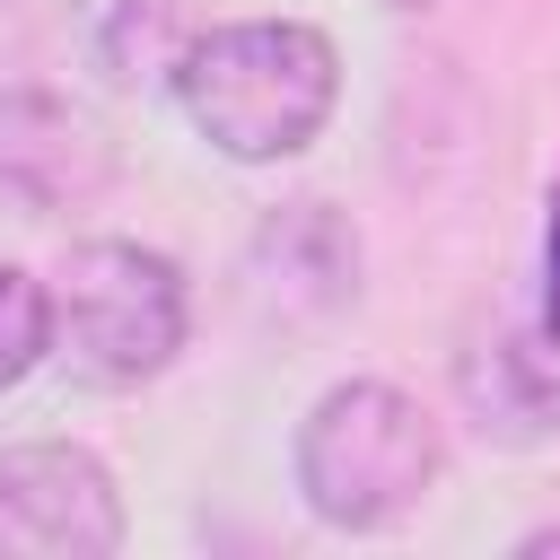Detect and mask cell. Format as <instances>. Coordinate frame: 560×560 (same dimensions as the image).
Segmentation results:
<instances>
[{
	"label": "cell",
	"mask_w": 560,
	"mask_h": 560,
	"mask_svg": "<svg viewBox=\"0 0 560 560\" xmlns=\"http://www.w3.org/2000/svg\"><path fill=\"white\" fill-rule=\"evenodd\" d=\"M210 35V0H105L96 18V70L114 88H175L192 44Z\"/></svg>",
	"instance_id": "cell-8"
},
{
	"label": "cell",
	"mask_w": 560,
	"mask_h": 560,
	"mask_svg": "<svg viewBox=\"0 0 560 560\" xmlns=\"http://www.w3.org/2000/svg\"><path fill=\"white\" fill-rule=\"evenodd\" d=\"M455 394L481 438L499 446H542L560 438V332L542 324H490L455 359Z\"/></svg>",
	"instance_id": "cell-6"
},
{
	"label": "cell",
	"mask_w": 560,
	"mask_h": 560,
	"mask_svg": "<svg viewBox=\"0 0 560 560\" xmlns=\"http://www.w3.org/2000/svg\"><path fill=\"white\" fill-rule=\"evenodd\" d=\"M394 9H429V0H394Z\"/></svg>",
	"instance_id": "cell-11"
},
{
	"label": "cell",
	"mask_w": 560,
	"mask_h": 560,
	"mask_svg": "<svg viewBox=\"0 0 560 560\" xmlns=\"http://www.w3.org/2000/svg\"><path fill=\"white\" fill-rule=\"evenodd\" d=\"M542 332H560V184H551V219H542Z\"/></svg>",
	"instance_id": "cell-10"
},
{
	"label": "cell",
	"mask_w": 560,
	"mask_h": 560,
	"mask_svg": "<svg viewBox=\"0 0 560 560\" xmlns=\"http://www.w3.org/2000/svg\"><path fill=\"white\" fill-rule=\"evenodd\" d=\"M438 472H446L438 420L385 376H350V385L315 394V411L298 420V490L341 534L402 525L438 490Z\"/></svg>",
	"instance_id": "cell-2"
},
{
	"label": "cell",
	"mask_w": 560,
	"mask_h": 560,
	"mask_svg": "<svg viewBox=\"0 0 560 560\" xmlns=\"http://www.w3.org/2000/svg\"><path fill=\"white\" fill-rule=\"evenodd\" d=\"M114 184L105 122L61 88H0V201L18 210H79Z\"/></svg>",
	"instance_id": "cell-5"
},
{
	"label": "cell",
	"mask_w": 560,
	"mask_h": 560,
	"mask_svg": "<svg viewBox=\"0 0 560 560\" xmlns=\"http://www.w3.org/2000/svg\"><path fill=\"white\" fill-rule=\"evenodd\" d=\"M184 271L158 254V245H131V236H96V245H70L61 280H52V350L70 359V376L122 394V385H149L175 350H184Z\"/></svg>",
	"instance_id": "cell-3"
},
{
	"label": "cell",
	"mask_w": 560,
	"mask_h": 560,
	"mask_svg": "<svg viewBox=\"0 0 560 560\" xmlns=\"http://www.w3.org/2000/svg\"><path fill=\"white\" fill-rule=\"evenodd\" d=\"M0 542L9 551H52V560H105L122 551V499L114 472L70 446V438H35L0 455Z\"/></svg>",
	"instance_id": "cell-4"
},
{
	"label": "cell",
	"mask_w": 560,
	"mask_h": 560,
	"mask_svg": "<svg viewBox=\"0 0 560 560\" xmlns=\"http://www.w3.org/2000/svg\"><path fill=\"white\" fill-rule=\"evenodd\" d=\"M175 96L219 158L271 166L332 122L341 61H332V35L306 18H236L192 44V61L175 70Z\"/></svg>",
	"instance_id": "cell-1"
},
{
	"label": "cell",
	"mask_w": 560,
	"mask_h": 560,
	"mask_svg": "<svg viewBox=\"0 0 560 560\" xmlns=\"http://www.w3.org/2000/svg\"><path fill=\"white\" fill-rule=\"evenodd\" d=\"M52 350V289L18 262H0V394Z\"/></svg>",
	"instance_id": "cell-9"
},
{
	"label": "cell",
	"mask_w": 560,
	"mask_h": 560,
	"mask_svg": "<svg viewBox=\"0 0 560 560\" xmlns=\"http://www.w3.org/2000/svg\"><path fill=\"white\" fill-rule=\"evenodd\" d=\"M254 280L271 306L289 315H332L341 298H359V236L332 201H289L254 228Z\"/></svg>",
	"instance_id": "cell-7"
}]
</instances>
